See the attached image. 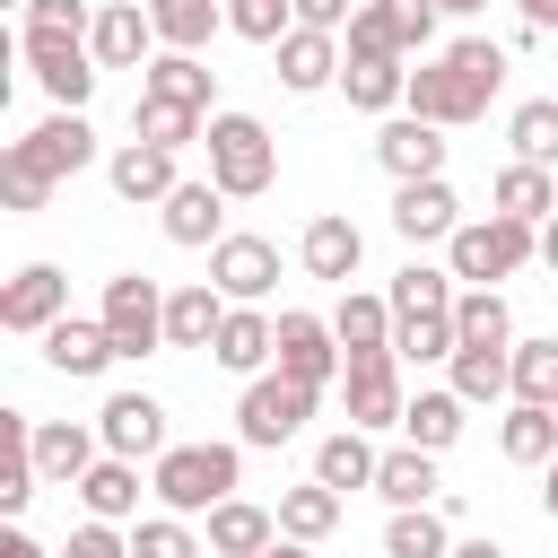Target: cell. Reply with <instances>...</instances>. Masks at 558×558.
Wrapping results in <instances>:
<instances>
[{
	"label": "cell",
	"instance_id": "816d5d0a",
	"mask_svg": "<svg viewBox=\"0 0 558 558\" xmlns=\"http://www.w3.org/2000/svg\"><path fill=\"white\" fill-rule=\"evenodd\" d=\"M61 558H131V541H122V532H113V523H78V532H70V549H61Z\"/></svg>",
	"mask_w": 558,
	"mask_h": 558
},
{
	"label": "cell",
	"instance_id": "f907efd6",
	"mask_svg": "<svg viewBox=\"0 0 558 558\" xmlns=\"http://www.w3.org/2000/svg\"><path fill=\"white\" fill-rule=\"evenodd\" d=\"M44 201H52V183H35V174H17V166L0 157V209H17V218H35Z\"/></svg>",
	"mask_w": 558,
	"mask_h": 558
},
{
	"label": "cell",
	"instance_id": "7c38bea8",
	"mask_svg": "<svg viewBox=\"0 0 558 558\" xmlns=\"http://www.w3.org/2000/svg\"><path fill=\"white\" fill-rule=\"evenodd\" d=\"M340 366H349V349H340V331L323 314H279V375L323 392V384H340Z\"/></svg>",
	"mask_w": 558,
	"mask_h": 558
},
{
	"label": "cell",
	"instance_id": "44dd1931",
	"mask_svg": "<svg viewBox=\"0 0 558 558\" xmlns=\"http://www.w3.org/2000/svg\"><path fill=\"white\" fill-rule=\"evenodd\" d=\"M113 357H122V349H113V331H105V323L61 314V323L44 331V366H52V375H78V384H87V375H105Z\"/></svg>",
	"mask_w": 558,
	"mask_h": 558
},
{
	"label": "cell",
	"instance_id": "4316f807",
	"mask_svg": "<svg viewBox=\"0 0 558 558\" xmlns=\"http://www.w3.org/2000/svg\"><path fill=\"white\" fill-rule=\"evenodd\" d=\"M375 497L392 506V514H410V506H436L445 488H436V453H418V445H392L384 462H375Z\"/></svg>",
	"mask_w": 558,
	"mask_h": 558
},
{
	"label": "cell",
	"instance_id": "603a6c76",
	"mask_svg": "<svg viewBox=\"0 0 558 558\" xmlns=\"http://www.w3.org/2000/svg\"><path fill=\"white\" fill-rule=\"evenodd\" d=\"M349 70V52H340V35H314V26H288V44H279V87H296V96H314V87H331Z\"/></svg>",
	"mask_w": 558,
	"mask_h": 558
},
{
	"label": "cell",
	"instance_id": "d590c367",
	"mask_svg": "<svg viewBox=\"0 0 558 558\" xmlns=\"http://www.w3.org/2000/svg\"><path fill=\"white\" fill-rule=\"evenodd\" d=\"M148 26H157L166 52H201L227 26V0H148Z\"/></svg>",
	"mask_w": 558,
	"mask_h": 558
},
{
	"label": "cell",
	"instance_id": "7dc6e473",
	"mask_svg": "<svg viewBox=\"0 0 558 558\" xmlns=\"http://www.w3.org/2000/svg\"><path fill=\"white\" fill-rule=\"evenodd\" d=\"M436 0H384V26H392V52L401 61H427V44H436Z\"/></svg>",
	"mask_w": 558,
	"mask_h": 558
},
{
	"label": "cell",
	"instance_id": "ac0fdd59",
	"mask_svg": "<svg viewBox=\"0 0 558 558\" xmlns=\"http://www.w3.org/2000/svg\"><path fill=\"white\" fill-rule=\"evenodd\" d=\"M209 357H218L227 375H244V384H253V375H270V366H279V323H270L262 305H227V331H218V349H209Z\"/></svg>",
	"mask_w": 558,
	"mask_h": 558
},
{
	"label": "cell",
	"instance_id": "f5cc1de1",
	"mask_svg": "<svg viewBox=\"0 0 558 558\" xmlns=\"http://www.w3.org/2000/svg\"><path fill=\"white\" fill-rule=\"evenodd\" d=\"M349 0H296V26H314V35H349Z\"/></svg>",
	"mask_w": 558,
	"mask_h": 558
},
{
	"label": "cell",
	"instance_id": "1f68e13d",
	"mask_svg": "<svg viewBox=\"0 0 558 558\" xmlns=\"http://www.w3.org/2000/svg\"><path fill=\"white\" fill-rule=\"evenodd\" d=\"M462 392L445 384V392H410V410H401V445H418V453H445L453 436H462Z\"/></svg>",
	"mask_w": 558,
	"mask_h": 558
},
{
	"label": "cell",
	"instance_id": "d4e9b609",
	"mask_svg": "<svg viewBox=\"0 0 558 558\" xmlns=\"http://www.w3.org/2000/svg\"><path fill=\"white\" fill-rule=\"evenodd\" d=\"M140 96H166V105H192V113H209V96H218V70H209L201 52H157V61L140 70Z\"/></svg>",
	"mask_w": 558,
	"mask_h": 558
},
{
	"label": "cell",
	"instance_id": "6da1fadb",
	"mask_svg": "<svg viewBox=\"0 0 558 558\" xmlns=\"http://www.w3.org/2000/svg\"><path fill=\"white\" fill-rule=\"evenodd\" d=\"M506 87V44H488V35H453L445 52H427L418 70H410V113L418 122H436V131H462V122H480L488 113V96Z\"/></svg>",
	"mask_w": 558,
	"mask_h": 558
},
{
	"label": "cell",
	"instance_id": "8992f818",
	"mask_svg": "<svg viewBox=\"0 0 558 558\" xmlns=\"http://www.w3.org/2000/svg\"><path fill=\"white\" fill-rule=\"evenodd\" d=\"M96 323L113 331V349H122V357H148V349H166V288H157L148 270H113V279H105Z\"/></svg>",
	"mask_w": 558,
	"mask_h": 558
},
{
	"label": "cell",
	"instance_id": "6f0895ef",
	"mask_svg": "<svg viewBox=\"0 0 558 558\" xmlns=\"http://www.w3.org/2000/svg\"><path fill=\"white\" fill-rule=\"evenodd\" d=\"M453 558H506L497 541H453Z\"/></svg>",
	"mask_w": 558,
	"mask_h": 558
},
{
	"label": "cell",
	"instance_id": "6125c7cd",
	"mask_svg": "<svg viewBox=\"0 0 558 558\" xmlns=\"http://www.w3.org/2000/svg\"><path fill=\"white\" fill-rule=\"evenodd\" d=\"M17 9H35V0H17Z\"/></svg>",
	"mask_w": 558,
	"mask_h": 558
},
{
	"label": "cell",
	"instance_id": "e575fe53",
	"mask_svg": "<svg viewBox=\"0 0 558 558\" xmlns=\"http://www.w3.org/2000/svg\"><path fill=\"white\" fill-rule=\"evenodd\" d=\"M497 445H506V462H532V471H549V462H558V410H541V401H514V410L497 418Z\"/></svg>",
	"mask_w": 558,
	"mask_h": 558
},
{
	"label": "cell",
	"instance_id": "94428289",
	"mask_svg": "<svg viewBox=\"0 0 558 558\" xmlns=\"http://www.w3.org/2000/svg\"><path fill=\"white\" fill-rule=\"evenodd\" d=\"M436 9H445V17H471V9H488V0H436Z\"/></svg>",
	"mask_w": 558,
	"mask_h": 558
},
{
	"label": "cell",
	"instance_id": "db71d44e",
	"mask_svg": "<svg viewBox=\"0 0 558 558\" xmlns=\"http://www.w3.org/2000/svg\"><path fill=\"white\" fill-rule=\"evenodd\" d=\"M0 558H52V549H44L35 532H17V523H9V532H0Z\"/></svg>",
	"mask_w": 558,
	"mask_h": 558
},
{
	"label": "cell",
	"instance_id": "5bb4252c",
	"mask_svg": "<svg viewBox=\"0 0 558 558\" xmlns=\"http://www.w3.org/2000/svg\"><path fill=\"white\" fill-rule=\"evenodd\" d=\"M61 314H70V279H61L52 262H26V270L0 288V331H35V340H44Z\"/></svg>",
	"mask_w": 558,
	"mask_h": 558
},
{
	"label": "cell",
	"instance_id": "83f0119b",
	"mask_svg": "<svg viewBox=\"0 0 558 558\" xmlns=\"http://www.w3.org/2000/svg\"><path fill=\"white\" fill-rule=\"evenodd\" d=\"M488 201L506 209V218H523V227H549L558 218V183H549V166H497V183H488Z\"/></svg>",
	"mask_w": 558,
	"mask_h": 558
},
{
	"label": "cell",
	"instance_id": "7a4b0ae2",
	"mask_svg": "<svg viewBox=\"0 0 558 558\" xmlns=\"http://www.w3.org/2000/svg\"><path fill=\"white\" fill-rule=\"evenodd\" d=\"M148 488H157V506L166 514H218L235 488H244V445H166L157 462H148Z\"/></svg>",
	"mask_w": 558,
	"mask_h": 558
},
{
	"label": "cell",
	"instance_id": "680465c9",
	"mask_svg": "<svg viewBox=\"0 0 558 558\" xmlns=\"http://www.w3.org/2000/svg\"><path fill=\"white\" fill-rule=\"evenodd\" d=\"M541 506H549V523H558V462L541 471Z\"/></svg>",
	"mask_w": 558,
	"mask_h": 558
},
{
	"label": "cell",
	"instance_id": "c3c4849f",
	"mask_svg": "<svg viewBox=\"0 0 558 558\" xmlns=\"http://www.w3.org/2000/svg\"><path fill=\"white\" fill-rule=\"evenodd\" d=\"M340 44H349V61H401V52H392V26H384V0H366Z\"/></svg>",
	"mask_w": 558,
	"mask_h": 558
},
{
	"label": "cell",
	"instance_id": "5b68a950",
	"mask_svg": "<svg viewBox=\"0 0 558 558\" xmlns=\"http://www.w3.org/2000/svg\"><path fill=\"white\" fill-rule=\"evenodd\" d=\"M314 384H296V375H253L244 384V401H235V445H253V453H279L288 436H305V418H314Z\"/></svg>",
	"mask_w": 558,
	"mask_h": 558
},
{
	"label": "cell",
	"instance_id": "ba28073f",
	"mask_svg": "<svg viewBox=\"0 0 558 558\" xmlns=\"http://www.w3.org/2000/svg\"><path fill=\"white\" fill-rule=\"evenodd\" d=\"M26 61H35L52 113H87V96H96V52H87V35H35V26H26Z\"/></svg>",
	"mask_w": 558,
	"mask_h": 558
},
{
	"label": "cell",
	"instance_id": "f6af8a7d",
	"mask_svg": "<svg viewBox=\"0 0 558 558\" xmlns=\"http://www.w3.org/2000/svg\"><path fill=\"white\" fill-rule=\"evenodd\" d=\"M131 558H209V541L183 514H140L131 523Z\"/></svg>",
	"mask_w": 558,
	"mask_h": 558
},
{
	"label": "cell",
	"instance_id": "3957f363",
	"mask_svg": "<svg viewBox=\"0 0 558 558\" xmlns=\"http://www.w3.org/2000/svg\"><path fill=\"white\" fill-rule=\"evenodd\" d=\"M209 183L227 192V201H262L270 183H279V140L253 122V113H209Z\"/></svg>",
	"mask_w": 558,
	"mask_h": 558
},
{
	"label": "cell",
	"instance_id": "836d02e7",
	"mask_svg": "<svg viewBox=\"0 0 558 558\" xmlns=\"http://www.w3.org/2000/svg\"><path fill=\"white\" fill-rule=\"evenodd\" d=\"M340 532V488H323V480H305V488H279V541H331Z\"/></svg>",
	"mask_w": 558,
	"mask_h": 558
},
{
	"label": "cell",
	"instance_id": "ffe728a7",
	"mask_svg": "<svg viewBox=\"0 0 558 558\" xmlns=\"http://www.w3.org/2000/svg\"><path fill=\"white\" fill-rule=\"evenodd\" d=\"M218 331H227V296L209 279L166 288V349H218Z\"/></svg>",
	"mask_w": 558,
	"mask_h": 558
},
{
	"label": "cell",
	"instance_id": "ee69618b",
	"mask_svg": "<svg viewBox=\"0 0 558 558\" xmlns=\"http://www.w3.org/2000/svg\"><path fill=\"white\" fill-rule=\"evenodd\" d=\"M462 340H453V314H401L392 323V357H410V366H436V357H453Z\"/></svg>",
	"mask_w": 558,
	"mask_h": 558
},
{
	"label": "cell",
	"instance_id": "277c9868",
	"mask_svg": "<svg viewBox=\"0 0 558 558\" xmlns=\"http://www.w3.org/2000/svg\"><path fill=\"white\" fill-rule=\"evenodd\" d=\"M445 262H453V279H471V288H497V279H514L523 262H541V227H523V218H506V209H488V218H462V235L445 244Z\"/></svg>",
	"mask_w": 558,
	"mask_h": 558
},
{
	"label": "cell",
	"instance_id": "f35d334b",
	"mask_svg": "<svg viewBox=\"0 0 558 558\" xmlns=\"http://www.w3.org/2000/svg\"><path fill=\"white\" fill-rule=\"evenodd\" d=\"M453 392L462 401H506L514 392V349H453Z\"/></svg>",
	"mask_w": 558,
	"mask_h": 558
},
{
	"label": "cell",
	"instance_id": "9f6ffc18",
	"mask_svg": "<svg viewBox=\"0 0 558 558\" xmlns=\"http://www.w3.org/2000/svg\"><path fill=\"white\" fill-rule=\"evenodd\" d=\"M541 270H549V279H558V218H549V227H541Z\"/></svg>",
	"mask_w": 558,
	"mask_h": 558
},
{
	"label": "cell",
	"instance_id": "bcb514c9",
	"mask_svg": "<svg viewBox=\"0 0 558 558\" xmlns=\"http://www.w3.org/2000/svg\"><path fill=\"white\" fill-rule=\"evenodd\" d=\"M514 401L558 410V340H514Z\"/></svg>",
	"mask_w": 558,
	"mask_h": 558
},
{
	"label": "cell",
	"instance_id": "ab89813d",
	"mask_svg": "<svg viewBox=\"0 0 558 558\" xmlns=\"http://www.w3.org/2000/svg\"><path fill=\"white\" fill-rule=\"evenodd\" d=\"M384 558H453V532H445V506H410L384 523Z\"/></svg>",
	"mask_w": 558,
	"mask_h": 558
},
{
	"label": "cell",
	"instance_id": "4fadbf2b",
	"mask_svg": "<svg viewBox=\"0 0 558 558\" xmlns=\"http://www.w3.org/2000/svg\"><path fill=\"white\" fill-rule=\"evenodd\" d=\"M96 436H105V453H122V462H157V453H166V401H157V392H113V401L96 410Z\"/></svg>",
	"mask_w": 558,
	"mask_h": 558
},
{
	"label": "cell",
	"instance_id": "60d3db41",
	"mask_svg": "<svg viewBox=\"0 0 558 558\" xmlns=\"http://www.w3.org/2000/svg\"><path fill=\"white\" fill-rule=\"evenodd\" d=\"M340 87H349V105H357V113H392V105L410 96V61H349V70H340Z\"/></svg>",
	"mask_w": 558,
	"mask_h": 558
},
{
	"label": "cell",
	"instance_id": "d6a6232c",
	"mask_svg": "<svg viewBox=\"0 0 558 558\" xmlns=\"http://www.w3.org/2000/svg\"><path fill=\"white\" fill-rule=\"evenodd\" d=\"M375 445H366V427H331L323 445H314V480L323 488H375Z\"/></svg>",
	"mask_w": 558,
	"mask_h": 558
},
{
	"label": "cell",
	"instance_id": "11a10c76",
	"mask_svg": "<svg viewBox=\"0 0 558 558\" xmlns=\"http://www.w3.org/2000/svg\"><path fill=\"white\" fill-rule=\"evenodd\" d=\"M514 9H523V26H532V35H549V26H558V0H514Z\"/></svg>",
	"mask_w": 558,
	"mask_h": 558
},
{
	"label": "cell",
	"instance_id": "4dcf8cb0",
	"mask_svg": "<svg viewBox=\"0 0 558 558\" xmlns=\"http://www.w3.org/2000/svg\"><path fill=\"white\" fill-rule=\"evenodd\" d=\"M78 506H87V523H131V514H140V462L105 453V462L78 480Z\"/></svg>",
	"mask_w": 558,
	"mask_h": 558
},
{
	"label": "cell",
	"instance_id": "91938a15",
	"mask_svg": "<svg viewBox=\"0 0 558 558\" xmlns=\"http://www.w3.org/2000/svg\"><path fill=\"white\" fill-rule=\"evenodd\" d=\"M262 558H314V549H305V541H270Z\"/></svg>",
	"mask_w": 558,
	"mask_h": 558
},
{
	"label": "cell",
	"instance_id": "b9f144b4",
	"mask_svg": "<svg viewBox=\"0 0 558 558\" xmlns=\"http://www.w3.org/2000/svg\"><path fill=\"white\" fill-rule=\"evenodd\" d=\"M453 270H427V262H401L392 270V314H453Z\"/></svg>",
	"mask_w": 558,
	"mask_h": 558
},
{
	"label": "cell",
	"instance_id": "484cf974",
	"mask_svg": "<svg viewBox=\"0 0 558 558\" xmlns=\"http://www.w3.org/2000/svg\"><path fill=\"white\" fill-rule=\"evenodd\" d=\"M174 244H227V192L218 183H174V201L157 209Z\"/></svg>",
	"mask_w": 558,
	"mask_h": 558
},
{
	"label": "cell",
	"instance_id": "2e32d148",
	"mask_svg": "<svg viewBox=\"0 0 558 558\" xmlns=\"http://www.w3.org/2000/svg\"><path fill=\"white\" fill-rule=\"evenodd\" d=\"M96 462H105V436H96V427H78V418H35V471H44L52 488H78Z\"/></svg>",
	"mask_w": 558,
	"mask_h": 558
},
{
	"label": "cell",
	"instance_id": "f546056e",
	"mask_svg": "<svg viewBox=\"0 0 558 558\" xmlns=\"http://www.w3.org/2000/svg\"><path fill=\"white\" fill-rule=\"evenodd\" d=\"M35 418L26 410H0V506L9 514H26V497H35Z\"/></svg>",
	"mask_w": 558,
	"mask_h": 558
},
{
	"label": "cell",
	"instance_id": "52a82bcc",
	"mask_svg": "<svg viewBox=\"0 0 558 558\" xmlns=\"http://www.w3.org/2000/svg\"><path fill=\"white\" fill-rule=\"evenodd\" d=\"M9 166L35 174V183H61V174L96 166V131H87V113H44L26 140H9Z\"/></svg>",
	"mask_w": 558,
	"mask_h": 558
},
{
	"label": "cell",
	"instance_id": "cb8c5ba5",
	"mask_svg": "<svg viewBox=\"0 0 558 558\" xmlns=\"http://www.w3.org/2000/svg\"><path fill=\"white\" fill-rule=\"evenodd\" d=\"M296 262L314 270V279H357V262H366V235H357V218H314L305 235H296Z\"/></svg>",
	"mask_w": 558,
	"mask_h": 558
},
{
	"label": "cell",
	"instance_id": "8d00e7d4",
	"mask_svg": "<svg viewBox=\"0 0 558 558\" xmlns=\"http://www.w3.org/2000/svg\"><path fill=\"white\" fill-rule=\"evenodd\" d=\"M131 140H148V148H192V140H209V113H192V105H166V96H140L131 105Z\"/></svg>",
	"mask_w": 558,
	"mask_h": 558
},
{
	"label": "cell",
	"instance_id": "74e56055",
	"mask_svg": "<svg viewBox=\"0 0 558 558\" xmlns=\"http://www.w3.org/2000/svg\"><path fill=\"white\" fill-rule=\"evenodd\" d=\"M453 340H462V349H514L506 296H497V288H462V296H453Z\"/></svg>",
	"mask_w": 558,
	"mask_h": 558
},
{
	"label": "cell",
	"instance_id": "d6986e66",
	"mask_svg": "<svg viewBox=\"0 0 558 558\" xmlns=\"http://www.w3.org/2000/svg\"><path fill=\"white\" fill-rule=\"evenodd\" d=\"M105 183H113L122 201H157V209H166L183 174H174V148H148V140H122V148L105 157Z\"/></svg>",
	"mask_w": 558,
	"mask_h": 558
},
{
	"label": "cell",
	"instance_id": "681fc988",
	"mask_svg": "<svg viewBox=\"0 0 558 558\" xmlns=\"http://www.w3.org/2000/svg\"><path fill=\"white\" fill-rule=\"evenodd\" d=\"M26 26H35V35H96V9H87V0H35Z\"/></svg>",
	"mask_w": 558,
	"mask_h": 558
},
{
	"label": "cell",
	"instance_id": "9c48e42d",
	"mask_svg": "<svg viewBox=\"0 0 558 558\" xmlns=\"http://www.w3.org/2000/svg\"><path fill=\"white\" fill-rule=\"evenodd\" d=\"M340 401H349V427H401V410H410V392H401V357L392 349H375V357H349L340 366Z\"/></svg>",
	"mask_w": 558,
	"mask_h": 558
},
{
	"label": "cell",
	"instance_id": "9a60e30c",
	"mask_svg": "<svg viewBox=\"0 0 558 558\" xmlns=\"http://www.w3.org/2000/svg\"><path fill=\"white\" fill-rule=\"evenodd\" d=\"M157 26H148V0H105L96 9V35H87V52H96V70H148L157 52Z\"/></svg>",
	"mask_w": 558,
	"mask_h": 558
},
{
	"label": "cell",
	"instance_id": "f1b7e54d",
	"mask_svg": "<svg viewBox=\"0 0 558 558\" xmlns=\"http://www.w3.org/2000/svg\"><path fill=\"white\" fill-rule=\"evenodd\" d=\"M392 296H366V288H349L340 305H331V331H340V349L349 357H375V349H392Z\"/></svg>",
	"mask_w": 558,
	"mask_h": 558
},
{
	"label": "cell",
	"instance_id": "7402d4cb",
	"mask_svg": "<svg viewBox=\"0 0 558 558\" xmlns=\"http://www.w3.org/2000/svg\"><path fill=\"white\" fill-rule=\"evenodd\" d=\"M201 523H209V558H262L279 541V506H253V497H227Z\"/></svg>",
	"mask_w": 558,
	"mask_h": 558
},
{
	"label": "cell",
	"instance_id": "8fae6325",
	"mask_svg": "<svg viewBox=\"0 0 558 558\" xmlns=\"http://www.w3.org/2000/svg\"><path fill=\"white\" fill-rule=\"evenodd\" d=\"M392 235H401V244H453V235H462V201H453V183H445V174H427V183H392Z\"/></svg>",
	"mask_w": 558,
	"mask_h": 558
},
{
	"label": "cell",
	"instance_id": "30bf717a",
	"mask_svg": "<svg viewBox=\"0 0 558 558\" xmlns=\"http://www.w3.org/2000/svg\"><path fill=\"white\" fill-rule=\"evenodd\" d=\"M209 288H218L227 305H262V296L279 288V244H270V235H227V244H209Z\"/></svg>",
	"mask_w": 558,
	"mask_h": 558
},
{
	"label": "cell",
	"instance_id": "7bdbcfd3",
	"mask_svg": "<svg viewBox=\"0 0 558 558\" xmlns=\"http://www.w3.org/2000/svg\"><path fill=\"white\" fill-rule=\"evenodd\" d=\"M506 140H514V157H523V166H558V96H532V105H514Z\"/></svg>",
	"mask_w": 558,
	"mask_h": 558
},
{
	"label": "cell",
	"instance_id": "e0dca14e",
	"mask_svg": "<svg viewBox=\"0 0 558 558\" xmlns=\"http://www.w3.org/2000/svg\"><path fill=\"white\" fill-rule=\"evenodd\" d=\"M375 157H384L392 183H427V174H445V131L418 122V113H401V122L375 131Z\"/></svg>",
	"mask_w": 558,
	"mask_h": 558
}]
</instances>
